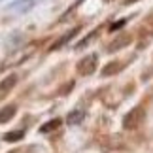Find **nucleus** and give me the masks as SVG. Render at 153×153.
I'll list each match as a JSON object with an SVG mask.
<instances>
[{
    "label": "nucleus",
    "instance_id": "3",
    "mask_svg": "<svg viewBox=\"0 0 153 153\" xmlns=\"http://www.w3.org/2000/svg\"><path fill=\"white\" fill-rule=\"evenodd\" d=\"M15 83H17V76L15 74H10L8 78H4L2 81H0V100H4V98L13 91Z\"/></svg>",
    "mask_w": 153,
    "mask_h": 153
},
{
    "label": "nucleus",
    "instance_id": "1",
    "mask_svg": "<svg viewBox=\"0 0 153 153\" xmlns=\"http://www.w3.org/2000/svg\"><path fill=\"white\" fill-rule=\"evenodd\" d=\"M146 119V111L142 106H136V108H132L128 114L123 117V127L127 128V131H134V128H138L142 125V121Z\"/></svg>",
    "mask_w": 153,
    "mask_h": 153
},
{
    "label": "nucleus",
    "instance_id": "2",
    "mask_svg": "<svg viewBox=\"0 0 153 153\" xmlns=\"http://www.w3.org/2000/svg\"><path fill=\"white\" fill-rule=\"evenodd\" d=\"M97 64H98V57L95 55V53H93V55L83 57L78 62V74H81V76H91L97 70Z\"/></svg>",
    "mask_w": 153,
    "mask_h": 153
},
{
    "label": "nucleus",
    "instance_id": "8",
    "mask_svg": "<svg viewBox=\"0 0 153 153\" xmlns=\"http://www.w3.org/2000/svg\"><path fill=\"white\" fill-rule=\"evenodd\" d=\"M123 68V64L121 62H108V64H106V66L102 68V76H111V74H117V72H119V70Z\"/></svg>",
    "mask_w": 153,
    "mask_h": 153
},
{
    "label": "nucleus",
    "instance_id": "10",
    "mask_svg": "<svg viewBox=\"0 0 153 153\" xmlns=\"http://www.w3.org/2000/svg\"><path fill=\"white\" fill-rule=\"evenodd\" d=\"M23 136H25L23 131H13V132H6L4 140H6V142H17V140H23Z\"/></svg>",
    "mask_w": 153,
    "mask_h": 153
},
{
    "label": "nucleus",
    "instance_id": "7",
    "mask_svg": "<svg viewBox=\"0 0 153 153\" xmlns=\"http://www.w3.org/2000/svg\"><path fill=\"white\" fill-rule=\"evenodd\" d=\"M83 121V111L81 110H72L66 117V123L68 125H79V123Z\"/></svg>",
    "mask_w": 153,
    "mask_h": 153
},
{
    "label": "nucleus",
    "instance_id": "9",
    "mask_svg": "<svg viewBox=\"0 0 153 153\" xmlns=\"http://www.w3.org/2000/svg\"><path fill=\"white\" fill-rule=\"evenodd\" d=\"M59 127H61V119H51V121H48L42 128H40V132L48 134V132H51V131H57Z\"/></svg>",
    "mask_w": 153,
    "mask_h": 153
},
{
    "label": "nucleus",
    "instance_id": "11",
    "mask_svg": "<svg viewBox=\"0 0 153 153\" xmlns=\"http://www.w3.org/2000/svg\"><path fill=\"white\" fill-rule=\"evenodd\" d=\"M125 23H127L125 19H123V21H119V23H114V25L110 27V30H111V32H114V30H117V28H121L123 25H125Z\"/></svg>",
    "mask_w": 153,
    "mask_h": 153
},
{
    "label": "nucleus",
    "instance_id": "13",
    "mask_svg": "<svg viewBox=\"0 0 153 153\" xmlns=\"http://www.w3.org/2000/svg\"><path fill=\"white\" fill-rule=\"evenodd\" d=\"M11 153H17V151H11Z\"/></svg>",
    "mask_w": 153,
    "mask_h": 153
},
{
    "label": "nucleus",
    "instance_id": "6",
    "mask_svg": "<svg viewBox=\"0 0 153 153\" xmlns=\"http://www.w3.org/2000/svg\"><path fill=\"white\" fill-rule=\"evenodd\" d=\"M15 111H17V108H15L13 104L4 106V108L0 110V123H8V121H11V119H13V115H15Z\"/></svg>",
    "mask_w": 153,
    "mask_h": 153
},
{
    "label": "nucleus",
    "instance_id": "5",
    "mask_svg": "<svg viewBox=\"0 0 153 153\" xmlns=\"http://www.w3.org/2000/svg\"><path fill=\"white\" fill-rule=\"evenodd\" d=\"M78 32H79V27H76V28H72V30H70L68 34H64L62 38H59L57 42H55V44L51 45V51H57L59 48H62V45L66 44V42H70V40H72V38H74V36H76V34H78Z\"/></svg>",
    "mask_w": 153,
    "mask_h": 153
},
{
    "label": "nucleus",
    "instance_id": "12",
    "mask_svg": "<svg viewBox=\"0 0 153 153\" xmlns=\"http://www.w3.org/2000/svg\"><path fill=\"white\" fill-rule=\"evenodd\" d=\"M132 2H136V0H125V4H132Z\"/></svg>",
    "mask_w": 153,
    "mask_h": 153
},
{
    "label": "nucleus",
    "instance_id": "4",
    "mask_svg": "<svg viewBox=\"0 0 153 153\" xmlns=\"http://www.w3.org/2000/svg\"><path fill=\"white\" fill-rule=\"evenodd\" d=\"M131 42H132V36H131V34H119V36H117L114 42L108 45V51L114 53V51H117V49H123L125 45H128Z\"/></svg>",
    "mask_w": 153,
    "mask_h": 153
}]
</instances>
